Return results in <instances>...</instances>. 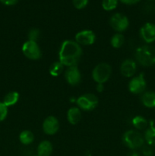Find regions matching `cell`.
I'll return each instance as SVG.
<instances>
[{
	"label": "cell",
	"mask_w": 155,
	"mask_h": 156,
	"mask_svg": "<svg viewBox=\"0 0 155 156\" xmlns=\"http://www.w3.org/2000/svg\"><path fill=\"white\" fill-rule=\"evenodd\" d=\"M82 56V49L75 41L65 40L62 43L59 53V62L64 66H77Z\"/></svg>",
	"instance_id": "6da1fadb"
},
{
	"label": "cell",
	"mask_w": 155,
	"mask_h": 156,
	"mask_svg": "<svg viewBox=\"0 0 155 156\" xmlns=\"http://www.w3.org/2000/svg\"><path fill=\"white\" fill-rule=\"evenodd\" d=\"M135 57L137 62L143 66H150L155 64V49L150 46L144 45L135 50Z\"/></svg>",
	"instance_id": "7a4b0ae2"
},
{
	"label": "cell",
	"mask_w": 155,
	"mask_h": 156,
	"mask_svg": "<svg viewBox=\"0 0 155 156\" xmlns=\"http://www.w3.org/2000/svg\"><path fill=\"white\" fill-rule=\"evenodd\" d=\"M122 141L128 148L131 149H139L144 146V139L140 133L136 130L126 131L122 137Z\"/></svg>",
	"instance_id": "3957f363"
},
{
	"label": "cell",
	"mask_w": 155,
	"mask_h": 156,
	"mask_svg": "<svg viewBox=\"0 0 155 156\" xmlns=\"http://www.w3.org/2000/svg\"><path fill=\"white\" fill-rule=\"evenodd\" d=\"M112 68L106 62H102L94 67L92 71V78L97 84H104L110 78Z\"/></svg>",
	"instance_id": "277c9868"
},
{
	"label": "cell",
	"mask_w": 155,
	"mask_h": 156,
	"mask_svg": "<svg viewBox=\"0 0 155 156\" xmlns=\"http://www.w3.org/2000/svg\"><path fill=\"white\" fill-rule=\"evenodd\" d=\"M76 103L79 109L89 111L94 110L98 105V99L94 94H84L76 99Z\"/></svg>",
	"instance_id": "5b68a950"
},
{
	"label": "cell",
	"mask_w": 155,
	"mask_h": 156,
	"mask_svg": "<svg viewBox=\"0 0 155 156\" xmlns=\"http://www.w3.org/2000/svg\"><path fill=\"white\" fill-rule=\"evenodd\" d=\"M22 53L27 59L37 60L41 57V50L36 41H27L22 46Z\"/></svg>",
	"instance_id": "8992f818"
},
{
	"label": "cell",
	"mask_w": 155,
	"mask_h": 156,
	"mask_svg": "<svg viewBox=\"0 0 155 156\" xmlns=\"http://www.w3.org/2000/svg\"><path fill=\"white\" fill-rule=\"evenodd\" d=\"M109 24L113 30L118 33H122L129 27V21L126 15L120 13H115L110 18Z\"/></svg>",
	"instance_id": "52a82bcc"
},
{
	"label": "cell",
	"mask_w": 155,
	"mask_h": 156,
	"mask_svg": "<svg viewBox=\"0 0 155 156\" xmlns=\"http://www.w3.org/2000/svg\"><path fill=\"white\" fill-rule=\"evenodd\" d=\"M147 83L144 79V76L143 73H141L138 76L131 79L129 83V90L132 94H139L144 92Z\"/></svg>",
	"instance_id": "ba28073f"
},
{
	"label": "cell",
	"mask_w": 155,
	"mask_h": 156,
	"mask_svg": "<svg viewBox=\"0 0 155 156\" xmlns=\"http://www.w3.org/2000/svg\"><path fill=\"white\" fill-rule=\"evenodd\" d=\"M95 40V34L91 30H81L76 34L75 35V41L79 45L91 46L94 44Z\"/></svg>",
	"instance_id": "9c48e42d"
},
{
	"label": "cell",
	"mask_w": 155,
	"mask_h": 156,
	"mask_svg": "<svg viewBox=\"0 0 155 156\" xmlns=\"http://www.w3.org/2000/svg\"><path fill=\"white\" fill-rule=\"evenodd\" d=\"M65 78L66 82L71 86L78 85L81 80V74L77 66L68 67L65 70Z\"/></svg>",
	"instance_id": "30bf717a"
},
{
	"label": "cell",
	"mask_w": 155,
	"mask_h": 156,
	"mask_svg": "<svg viewBox=\"0 0 155 156\" xmlns=\"http://www.w3.org/2000/svg\"><path fill=\"white\" fill-rule=\"evenodd\" d=\"M59 129V120L53 116H49L43 123V130L46 135L52 136L56 134Z\"/></svg>",
	"instance_id": "8fae6325"
},
{
	"label": "cell",
	"mask_w": 155,
	"mask_h": 156,
	"mask_svg": "<svg viewBox=\"0 0 155 156\" xmlns=\"http://www.w3.org/2000/svg\"><path fill=\"white\" fill-rule=\"evenodd\" d=\"M140 35L143 41L147 44L155 41V24L146 23L140 29Z\"/></svg>",
	"instance_id": "7c38bea8"
},
{
	"label": "cell",
	"mask_w": 155,
	"mask_h": 156,
	"mask_svg": "<svg viewBox=\"0 0 155 156\" xmlns=\"http://www.w3.org/2000/svg\"><path fill=\"white\" fill-rule=\"evenodd\" d=\"M137 71V64L135 61L131 59H125L120 66V72L126 78L132 77Z\"/></svg>",
	"instance_id": "4fadbf2b"
},
{
	"label": "cell",
	"mask_w": 155,
	"mask_h": 156,
	"mask_svg": "<svg viewBox=\"0 0 155 156\" xmlns=\"http://www.w3.org/2000/svg\"><path fill=\"white\" fill-rule=\"evenodd\" d=\"M81 118V113L78 108L72 107L69 108L67 112V120L68 123L72 125H75L79 123Z\"/></svg>",
	"instance_id": "5bb4252c"
},
{
	"label": "cell",
	"mask_w": 155,
	"mask_h": 156,
	"mask_svg": "<svg viewBox=\"0 0 155 156\" xmlns=\"http://www.w3.org/2000/svg\"><path fill=\"white\" fill-rule=\"evenodd\" d=\"M53 145L50 141L44 140L39 144L37 147L38 156H50L53 152Z\"/></svg>",
	"instance_id": "9a60e30c"
},
{
	"label": "cell",
	"mask_w": 155,
	"mask_h": 156,
	"mask_svg": "<svg viewBox=\"0 0 155 156\" xmlns=\"http://www.w3.org/2000/svg\"><path fill=\"white\" fill-rule=\"evenodd\" d=\"M144 139L148 146H155V126L153 121L150 122V126L145 130Z\"/></svg>",
	"instance_id": "2e32d148"
},
{
	"label": "cell",
	"mask_w": 155,
	"mask_h": 156,
	"mask_svg": "<svg viewBox=\"0 0 155 156\" xmlns=\"http://www.w3.org/2000/svg\"><path fill=\"white\" fill-rule=\"evenodd\" d=\"M141 102L146 108H155V92L153 91H146L141 97Z\"/></svg>",
	"instance_id": "e0dca14e"
},
{
	"label": "cell",
	"mask_w": 155,
	"mask_h": 156,
	"mask_svg": "<svg viewBox=\"0 0 155 156\" xmlns=\"http://www.w3.org/2000/svg\"><path fill=\"white\" fill-rule=\"evenodd\" d=\"M19 100V94L17 91L9 92L3 99V103L6 107H11L16 105Z\"/></svg>",
	"instance_id": "ac0fdd59"
},
{
	"label": "cell",
	"mask_w": 155,
	"mask_h": 156,
	"mask_svg": "<svg viewBox=\"0 0 155 156\" xmlns=\"http://www.w3.org/2000/svg\"><path fill=\"white\" fill-rule=\"evenodd\" d=\"M19 140L23 145H30L34 140V135L30 130H24L20 133Z\"/></svg>",
	"instance_id": "d6986e66"
},
{
	"label": "cell",
	"mask_w": 155,
	"mask_h": 156,
	"mask_svg": "<svg viewBox=\"0 0 155 156\" xmlns=\"http://www.w3.org/2000/svg\"><path fill=\"white\" fill-rule=\"evenodd\" d=\"M132 125L136 128L137 129H146L147 127V120H146L144 117H141V116H136L132 119Z\"/></svg>",
	"instance_id": "ffe728a7"
},
{
	"label": "cell",
	"mask_w": 155,
	"mask_h": 156,
	"mask_svg": "<svg viewBox=\"0 0 155 156\" xmlns=\"http://www.w3.org/2000/svg\"><path fill=\"white\" fill-rule=\"evenodd\" d=\"M63 69L64 66L59 61H57V62H54L50 65L49 72L52 76L56 77V76H59L63 72Z\"/></svg>",
	"instance_id": "44dd1931"
},
{
	"label": "cell",
	"mask_w": 155,
	"mask_h": 156,
	"mask_svg": "<svg viewBox=\"0 0 155 156\" xmlns=\"http://www.w3.org/2000/svg\"><path fill=\"white\" fill-rule=\"evenodd\" d=\"M125 42V37L121 33H117L112 37L110 40V44L113 48L119 49L123 45Z\"/></svg>",
	"instance_id": "7402d4cb"
},
{
	"label": "cell",
	"mask_w": 155,
	"mask_h": 156,
	"mask_svg": "<svg viewBox=\"0 0 155 156\" xmlns=\"http://www.w3.org/2000/svg\"><path fill=\"white\" fill-rule=\"evenodd\" d=\"M118 0H103L102 7L106 11H112L116 8Z\"/></svg>",
	"instance_id": "603a6c76"
},
{
	"label": "cell",
	"mask_w": 155,
	"mask_h": 156,
	"mask_svg": "<svg viewBox=\"0 0 155 156\" xmlns=\"http://www.w3.org/2000/svg\"><path fill=\"white\" fill-rule=\"evenodd\" d=\"M40 34V31L39 29L37 28H33L31 30H30L28 33V40L29 41H36L39 38Z\"/></svg>",
	"instance_id": "cb8c5ba5"
},
{
	"label": "cell",
	"mask_w": 155,
	"mask_h": 156,
	"mask_svg": "<svg viewBox=\"0 0 155 156\" xmlns=\"http://www.w3.org/2000/svg\"><path fill=\"white\" fill-rule=\"evenodd\" d=\"M8 115V107L3 102H0V122L3 121Z\"/></svg>",
	"instance_id": "d4e9b609"
},
{
	"label": "cell",
	"mask_w": 155,
	"mask_h": 156,
	"mask_svg": "<svg viewBox=\"0 0 155 156\" xmlns=\"http://www.w3.org/2000/svg\"><path fill=\"white\" fill-rule=\"evenodd\" d=\"M72 2L76 9H82L86 7L88 3V0H72Z\"/></svg>",
	"instance_id": "484cf974"
},
{
	"label": "cell",
	"mask_w": 155,
	"mask_h": 156,
	"mask_svg": "<svg viewBox=\"0 0 155 156\" xmlns=\"http://www.w3.org/2000/svg\"><path fill=\"white\" fill-rule=\"evenodd\" d=\"M142 153L144 156H153V150L150 146H144L142 148Z\"/></svg>",
	"instance_id": "4316f807"
},
{
	"label": "cell",
	"mask_w": 155,
	"mask_h": 156,
	"mask_svg": "<svg viewBox=\"0 0 155 156\" xmlns=\"http://www.w3.org/2000/svg\"><path fill=\"white\" fill-rule=\"evenodd\" d=\"M18 1V0H0V2L5 5H13L16 4Z\"/></svg>",
	"instance_id": "83f0119b"
},
{
	"label": "cell",
	"mask_w": 155,
	"mask_h": 156,
	"mask_svg": "<svg viewBox=\"0 0 155 156\" xmlns=\"http://www.w3.org/2000/svg\"><path fill=\"white\" fill-rule=\"evenodd\" d=\"M120 1L126 5H133L138 3L140 0H120Z\"/></svg>",
	"instance_id": "f1b7e54d"
},
{
	"label": "cell",
	"mask_w": 155,
	"mask_h": 156,
	"mask_svg": "<svg viewBox=\"0 0 155 156\" xmlns=\"http://www.w3.org/2000/svg\"><path fill=\"white\" fill-rule=\"evenodd\" d=\"M96 89L98 92H102L104 89V86H103V84H97V86H96Z\"/></svg>",
	"instance_id": "f546056e"
},
{
	"label": "cell",
	"mask_w": 155,
	"mask_h": 156,
	"mask_svg": "<svg viewBox=\"0 0 155 156\" xmlns=\"http://www.w3.org/2000/svg\"><path fill=\"white\" fill-rule=\"evenodd\" d=\"M127 156H140V155L137 152L134 151V152H131L130 153L128 154Z\"/></svg>",
	"instance_id": "4dcf8cb0"
},
{
	"label": "cell",
	"mask_w": 155,
	"mask_h": 156,
	"mask_svg": "<svg viewBox=\"0 0 155 156\" xmlns=\"http://www.w3.org/2000/svg\"><path fill=\"white\" fill-rule=\"evenodd\" d=\"M32 156H38L37 155H32Z\"/></svg>",
	"instance_id": "1f68e13d"
},
{
	"label": "cell",
	"mask_w": 155,
	"mask_h": 156,
	"mask_svg": "<svg viewBox=\"0 0 155 156\" xmlns=\"http://www.w3.org/2000/svg\"></svg>",
	"instance_id": "d6a6232c"
}]
</instances>
